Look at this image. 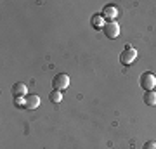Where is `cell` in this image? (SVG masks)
<instances>
[{
  "label": "cell",
  "instance_id": "cell-1",
  "mask_svg": "<svg viewBox=\"0 0 156 149\" xmlns=\"http://www.w3.org/2000/svg\"><path fill=\"white\" fill-rule=\"evenodd\" d=\"M135 57H137V50L132 45H125L123 52L120 54V62H122L123 66H128V64H132L135 61Z\"/></svg>",
  "mask_w": 156,
  "mask_h": 149
},
{
  "label": "cell",
  "instance_id": "cell-2",
  "mask_svg": "<svg viewBox=\"0 0 156 149\" xmlns=\"http://www.w3.org/2000/svg\"><path fill=\"white\" fill-rule=\"evenodd\" d=\"M139 83H140V87L144 88L146 92H149V90H153V88L156 87V76L153 75V73L146 71V73H142V75H140Z\"/></svg>",
  "mask_w": 156,
  "mask_h": 149
},
{
  "label": "cell",
  "instance_id": "cell-3",
  "mask_svg": "<svg viewBox=\"0 0 156 149\" xmlns=\"http://www.w3.org/2000/svg\"><path fill=\"white\" fill-rule=\"evenodd\" d=\"M102 33L106 35V38L115 40L118 35H120V24H118L116 21H108L106 24H104V28H102Z\"/></svg>",
  "mask_w": 156,
  "mask_h": 149
},
{
  "label": "cell",
  "instance_id": "cell-4",
  "mask_svg": "<svg viewBox=\"0 0 156 149\" xmlns=\"http://www.w3.org/2000/svg\"><path fill=\"white\" fill-rule=\"evenodd\" d=\"M69 85V76L68 75H64V73H59V75H56L54 76V80H52V87H54V90H64V88Z\"/></svg>",
  "mask_w": 156,
  "mask_h": 149
},
{
  "label": "cell",
  "instance_id": "cell-5",
  "mask_svg": "<svg viewBox=\"0 0 156 149\" xmlns=\"http://www.w3.org/2000/svg\"><path fill=\"white\" fill-rule=\"evenodd\" d=\"M12 95H14V99H21V97H26L28 95V88H26V85L24 83H14L12 85Z\"/></svg>",
  "mask_w": 156,
  "mask_h": 149
},
{
  "label": "cell",
  "instance_id": "cell-6",
  "mask_svg": "<svg viewBox=\"0 0 156 149\" xmlns=\"http://www.w3.org/2000/svg\"><path fill=\"white\" fill-rule=\"evenodd\" d=\"M40 106V97L37 94H28L24 97V109H37Z\"/></svg>",
  "mask_w": 156,
  "mask_h": 149
},
{
  "label": "cell",
  "instance_id": "cell-7",
  "mask_svg": "<svg viewBox=\"0 0 156 149\" xmlns=\"http://www.w3.org/2000/svg\"><path fill=\"white\" fill-rule=\"evenodd\" d=\"M118 12H120V9H118L116 5H113V4H108V5H104V9H102V17H109L111 21H115V17L118 16Z\"/></svg>",
  "mask_w": 156,
  "mask_h": 149
},
{
  "label": "cell",
  "instance_id": "cell-8",
  "mask_svg": "<svg viewBox=\"0 0 156 149\" xmlns=\"http://www.w3.org/2000/svg\"><path fill=\"white\" fill-rule=\"evenodd\" d=\"M90 23H92V28L94 30H102L104 28V17H102V14H94L92 16V19H90Z\"/></svg>",
  "mask_w": 156,
  "mask_h": 149
},
{
  "label": "cell",
  "instance_id": "cell-9",
  "mask_svg": "<svg viewBox=\"0 0 156 149\" xmlns=\"http://www.w3.org/2000/svg\"><path fill=\"white\" fill-rule=\"evenodd\" d=\"M142 101H144L146 106H156V92H153V90L146 92L144 97H142Z\"/></svg>",
  "mask_w": 156,
  "mask_h": 149
},
{
  "label": "cell",
  "instance_id": "cell-10",
  "mask_svg": "<svg viewBox=\"0 0 156 149\" xmlns=\"http://www.w3.org/2000/svg\"><path fill=\"white\" fill-rule=\"evenodd\" d=\"M49 99L52 101L54 104H59V102L62 101V94L59 92V90H52V92H50V95H49Z\"/></svg>",
  "mask_w": 156,
  "mask_h": 149
},
{
  "label": "cell",
  "instance_id": "cell-11",
  "mask_svg": "<svg viewBox=\"0 0 156 149\" xmlns=\"http://www.w3.org/2000/svg\"><path fill=\"white\" fill-rule=\"evenodd\" d=\"M142 149H156V142L154 140H147V142L142 146Z\"/></svg>",
  "mask_w": 156,
  "mask_h": 149
},
{
  "label": "cell",
  "instance_id": "cell-12",
  "mask_svg": "<svg viewBox=\"0 0 156 149\" xmlns=\"http://www.w3.org/2000/svg\"><path fill=\"white\" fill-rule=\"evenodd\" d=\"M14 104H16V106H23V108H24V97H21V99H14Z\"/></svg>",
  "mask_w": 156,
  "mask_h": 149
}]
</instances>
